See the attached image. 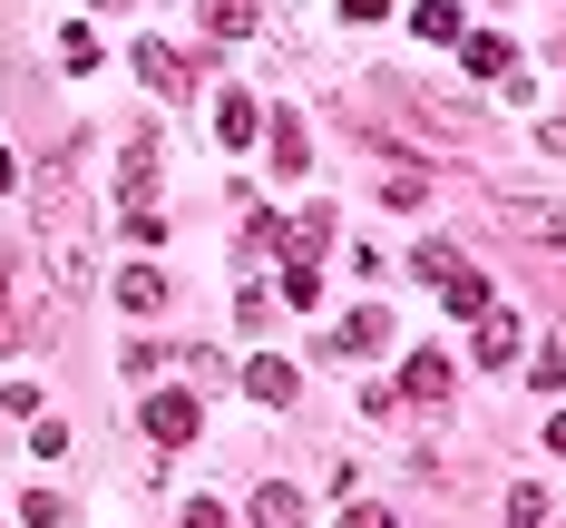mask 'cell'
Returning <instances> with one entry per match:
<instances>
[{
  "instance_id": "1",
  "label": "cell",
  "mask_w": 566,
  "mask_h": 528,
  "mask_svg": "<svg viewBox=\"0 0 566 528\" xmlns=\"http://www.w3.org/2000/svg\"><path fill=\"white\" fill-rule=\"evenodd\" d=\"M420 284H440L450 313H489V275H469L459 245H420Z\"/></svg>"
},
{
  "instance_id": "2",
  "label": "cell",
  "mask_w": 566,
  "mask_h": 528,
  "mask_svg": "<svg viewBox=\"0 0 566 528\" xmlns=\"http://www.w3.org/2000/svg\"><path fill=\"white\" fill-rule=\"evenodd\" d=\"M117 206H127V216H157V127L127 137V157H117Z\"/></svg>"
},
{
  "instance_id": "3",
  "label": "cell",
  "mask_w": 566,
  "mask_h": 528,
  "mask_svg": "<svg viewBox=\"0 0 566 528\" xmlns=\"http://www.w3.org/2000/svg\"><path fill=\"white\" fill-rule=\"evenodd\" d=\"M196 421H206V411L186 402V392H157V402H147V441H167V451H186V441H196Z\"/></svg>"
},
{
  "instance_id": "4",
  "label": "cell",
  "mask_w": 566,
  "mask_h": 528,
  "mask_svg": "<svg viewBox=\"0 0 566 528\" xmlns=\"http://www.w3.org/2000/svg\"><path fill=\"white\" fill-rule=\"evenodd\" d=\"M469 323H479V333H469V352H479L489 372H499V362H517V323L499 313V303H489V313H469Z\"/></svg>"
},
{
  "instance_id": "5",
  "label": "cell",
  "mask_w": 566,
  "mask_h": 528,
  "mask_svg": "<svg viewBox=\"0 0 566 528\" xmlns=\"http://www.w3.org/2000/svg\"><path fill=\"white\" fill-rule=\"evenodd\" d=\"M167 265H127V275H117V303H127V313H157V303H167Z\"/></svg>"
},
{
  "instance_id": "6",
  "label": "cell",
  "mask_w": 566,
  "mask_h": 528,
  "mask_svg": "<svg viewBox=\"0 0 566 528\" xmlns=\"http://www.w3.org/2000/svg\"><path fill=\"white\" fill-rule=\"evenodd\" d=\"M381 343H391V313H371V303H361V313H342L333 352H352V362H361V352H381Z\"/></svg>"
},
{
  "instance_id": "7",
  "label": "cell",
  "mask_w": 566,
  "mask_h": 528,
  "mask_svg": "<svg viewBox=\"0 0 566 528\" xmlns=\"http://www.w3.org/2000/svg\"><path fill=\"white\" fill-rule=\"evenodd\" d=\"M244 392H254V402H293V362H274V352H254V362H244Z\"/></svg>"
},
{
  "instance_id": "8",
  "label": "cell",
  "mask_w": 566,
  "mask_h": 528,
  "mask_svg": "<svg viewBox=\"0 0 566 528\" xmlns=\"http://www.w3.org/2000/svg\"><path fill=\"white\" fill-rule=\"evenodd\" d=\"M400 392H410V402H450V362H440V352H410Z\"/></svg>"
},
{
  "instance_id": "9",
  "label": "cell",
  "mask_w": 566,
  "mask_h": 528,
  "mask_svg": "<svg viewBox=\"0 0 566 528\" xmlns=\"http://www.w3.org/2000/svg\"><path fill=\"white\" fill-rule=\"evenodd\" d=\"M196 20H206L216 40H254V0H196Z\"/></svg>"
},
{
  "instance_id": "10",
  "label": "cell",
  "mask_w": 566,
  "mask_h": 528,
  "mask_svg": "<svg viewBox=\"0 0 566 528\" xmlns=\"http://www.w3.org/2000/svg\"><path fill=\"white\" fill-rule=\"evenodd\" d=\"M303 157H313V137H303V117L283 108L274 117V176H303Z\"/></svg>"
},
{
  "instance_id": "11",
  "label": "cell",
  "mask_w": 566,
  "mask_h": 528,
  "mask_svg": "<svg viewBox=\"0 0 566 528\" xmlns=\"http://www.w3.org/2000/svg\"><path fill=\"white\" fill-rule=\"evenodd\" d=\"M254 528H303V489H254Z\"/></svg>"
},
{
  "instance_id": "12",
  "label": "cell",
  "mask_w": 566,
  "mask_h": 528,
  "mask_svg": "<svg viewBox=\"0 0 566 528\" xmlns=\"http://www.w3.org/2000/svg\"><path fill=\"white\" fill-rule=\"evenodd\" d=\"M254 99H216V137H226V147H254Z\"/></svg>"
},
{
  "instance_id": "13",
  "label": "cell",
  "mask_w": 566,
  "mask_h": 528,
  "mask_svg": "<svg viewBox=\"0 0 566 528\" xmlns=\"http://www.w3.org/2000/svg\"><path fill=\"white\" fill-rule=\"evenodd\" d=\"M137 69H147V89H186V59H176L167 40H147V50H137Z\"/></svg>"
},
{
  "instance_id": "14",
  "label": "cell",
  "mask_w": 566,
  "mask_h": 528,
  "mask_svg": "<svg viewBox=\"0 0 566 528\" xmlns=\"http://www.w3.org/2000/svg\"><path fill=\"white\" fill-rule=\"evenodd\" d=\"M459 50H469L479 79H509V40H499V30H479V40H459Z\"/></svg>"
},
{
  "instance_id": "15",
  "label": "cell",
  "mask_w": 566,
  "mask_h": 528,
  "mask_svg": "<svg viewBox=\"0 0 566 528\" xmlns=\"http://www.w3.org/2000/svg\"><path fill=\"white\" fill-rule=\"evenodd\" d=\"M410 30H420V40H459V10H450V0H420Z\"/></svg>"
},
{
  "instance_id": "16",
  "label": "cell",
  "mask_w": 566,
  "mask_h": 528,
  "mask_svg": "<svg viewBox=\"0 0 566 528\" xmlns=\"http://www.w3.org/2000/svg\"><path fill=\"white\" fill-rule=\"evenodd\" d=\"M509 528H547V489L517 479V489H509Z\"/></svg>"
},
{
  "instance_id": "17",
  "label": "cell",
  "mask_w": 566,
  "mask_h": 528,
  "mask_svg": "<svg viewBox=\"0 0 566 528\" xmlns=\"http://www.w3.org/2000/svg\"><path fill=\"white\" fill-rule=\"evenodd\" d=\"M59 69H69V79H88V69H98V40H88V30H69V40H59Z\"/></svg>"
},
{
  "instance_id": "18",
  "label": "cell",
  "mask_w": 566,
  "mask_h": 528,
  "mask_svg": "<svg viewBox=\"0 0 566 528\" xmlns=\"http://www.w3.org/2000/svg\"><path fill=\"white\" fill-rule=\"evenodd\" d=\"M381 196H391V206H420V196H430V176H420V167H391V176H381Z\"/></svg>"
},
{
  "instance_id": "19",
  "label": "cell",
  "mask_w": 566,
  "mask_h": 528,
  "mask_svg": "<svg viewBox=\"0 0 566 528\" xmlns=\"http://www.w3.org/2000/svg\"><path fill=\"white\" fill-rule=\"evenodd\" d=\"M20 519H30V528H59V519H69V499H59V489H30V499H20Z\"/></svg>"
},
{
  "instance_id": "20",
  "label": "cell",
  "mask_w": 566,
  "mask_h": 528,
  "mask_svg": "<svg viewBox=\"0 0 566 528\" xmlns=\"http://www.w3.org/2000/svg\"><path fill=\"white\" fill-rule=\"evenodd\" d=\"M283 303H323V265H293L283 275Z\"/></svg>"
},
{
  "instance_id": "21",
  "label": "cell",
  "mask_w": 566,
  "mask_h": 528,
  "mask_svg": "<svg viewBox=\"0 0 566 528\" xmlns=\"http://www.w3.org/2000/svg\"><path fill=\"white\" fill-rule=\"evenodd\" d=\"M527 382H537V392H566V343L537 352V362H527Z\"/></svg>"
},
{
  "instance_id": "22",
  "label": "cell",
  "mask_w": 566,
  "mask_h": 528,
  "mask_svg": "<svg viewBox=\"0 0 566 528\" xmlns=\"http://www.w3.org/2000/svg\"><path fill=\"white\" fill-rule=\"evenodd\" d=\"M342 528H391V509H381V499H352V509H342Z\"/></svg>"
},
{
  "instance_id": "23",
  "label": "cell",
  "mask_w": 566,
  "mask_h": 528,
  "mask_svg": "<svg viewBox=\"0 0 566 528\" xmlns=\"http://www.w3.org/2000/svg\"><path fill=\"white\" fill-rule=\"evenodd\" d=\"M186 528H226V509H216V499H196V509H186Z\"/></svg>"
},
{
  "instance_id": "24",
  "label": "cell",
  "mask_w": 566,
  "mask_h": 528,
  "mask_svg": "<svg viewBox=\"0 0 566 528\" xmlns=\"http://www.w3.org/2000/svg\"><path fill=\"white\" fill-rule=\"evenodd\" d=\"M342 10H352V20H381V10H391V0H342Z\"/></svg>"
},
{
  "instance_id": "25",
  "label": "cell",
  "mask_w": 566,
  "mask_h": 528,
  "mask_svg": "<svg viewBox=\"0 0 566 528\" xmlns=\"http://www.w3.org/2000/svg\"><path fill=\"white\" fill-rule=\"evenodd\" d=\"M547 451H557V460H566V411H557V421H547Z\"/></svg>"
},
{
  "instance_id": "26",
  "label": "cell",
  "mask_w": 566,
  "mask_h": 528,
  "mask_svg": "<svg viewBox=\"0 0 566 528\" xmlns=\"http://www.w3.org/2000/svg\"><path fill=\"white\" fill-rule=\"evenodd\" d=\"M547 284H557V293H566V255H557V275H547Z\"/></svg>"
},
{
  "instance_id": "27",
  "label": "cell",
  "mask_w": 566,
  "mask_h": 528,
  "mask_svg": "<svg viewBox=\"0 0 566 528\" xmlns=\"http://www.w3.org/2000/svg\"><path fill=\"white\" fill-rule=\"evenodd\" d=\"M98 10H127V0H98Z\"/></svg>"
}]
</instances>
